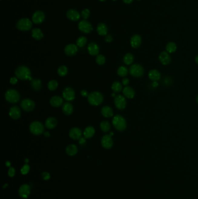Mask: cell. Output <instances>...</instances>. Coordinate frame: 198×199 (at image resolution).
<instances>
[{
	"label": "cell",
	"instance_id": "obj_1",
	"mask_svg": "<svg viewBox=\"0 0 198 199\" xmlns=\"http://www.w3.org/2000/svg\"><path fill=\"white\" fill-rule=\"evenodd\" d=\"M15 74L17 78L21 80H30V81L33 79L31 77V71L30 69L25 66H20L18 67L15 72Z\"/></svg>",
	"mask_w": 198,
	"mask_h": 199
},
{
	"label": "cell",
	"instance_id": "obj_2",
	"mask_svg": "<svg viewBox=\"0 0 198 199\" xmlns=\"http://www.w3.org/2000/svg\"><path fill=\"white\" fill-rule=\"evenodd\" d=\"M113 126L119 131H124L127 128L126 121L123 116L120 115H116L112 120Z\"/></svg>",
	"mask_w": 198,
	"mask_h": 199
},
{
	"label": "cell",
	"instance_id": "obj_3",
	"mask_svg": "<svg viewBox=\"0 0 198 199\" xmlns=\"http://www.w3.org/2000/svg\"><path fill=\"white\" fill-rule=\"evenodd\" d=\"M104 101L103 95L98 92H94L89 94L88 96V103L94 106H98Z\"/></svg>",
	"mask_w": 198,
	"mask_h": 199
},
{
	"label": "cell",
	"instance_id": "obj_4",
	"mask_svg": "<svg viewBox=\"0 0 198 199\" xmlns=\"http://www.w3.org/2000/svg\"><path fill=\"white\" fill-rule=\"evenodd\" d=\"M29 129L32 134L35 135H40L44 131V126L40 122L34 121L30 123Z\"/></svg>",
	"mask_w": 198,
	"mask_h": 199
},
{
	"label": "cell",
	"instance_id": "obj_5",
	"mask_svg": "<svg viewBox=\"0 0 198 199\" xmlns=\"http://www.w3.org/2000/svg\"><path fill=\"white\" fill-rule=\"evenodd\" d=\"M33 23L28 18H21L16 23V28L21 31H28L32 28Z\"/></svg>",
	"mask_w": 198,
	"mask_h": 199
},
{
	"label": "cell",
	"instance_id": "obj_6",
	"mask_svg": "<svg viewBox=\"0 0 198 199\" xmlns=\"http://www.w3.org/2000/svg\"><path fill=\"white\" fill-rule=\"evenodd\" d=\"M6 100L11 103H16L20 100V94L15 89H9L5 94Z\"/></svg>",
	"mask_w": 198,
	"mask_h": 199
},
{
	"label": "cell",
	"instance_id": "obj_7",
	"mask_svg": "<svg viewBox=\"0 0 198 199\" xmlns=\"http://www.w3.org/2000/svg\"><path fill=\"white\" fill-rule=\"evenodd\" d=\"M130 73L135 78H141L144 73V69L140 64H133L130 68Z\"/></svg>",
	"mask_w": 198,
	"mask_h": 199
},
{
	"label": "cell",
	"instance_id": "obj_8",
	"mask_svg": "<svg viewBox=\"0 0 198 199\" xmlns=\"http://www.w3.org/2000/svg\"><path fill=\"white\" fill-rule=\"evenodd\" d=\"M78 28L81 32L84 33H90L93 30L91 24L85 19H83L79 22Z\"/></svg>",
	"mask_w": 198,
	"mask_h": 199
},
{
	"label": "cell",
	"instance_id": "obj_9",
	"mask_svg": "<svg viewBox=\"0 0 198 199\" xmlns=\"http://www.w3.org/2000/svg\"><path fill=\"white\" fill-rule=\"evenodd\" d=\"M114 103L115 106L118 110H123L126 107L127 101L125 97H123V96L117 95L114 97Z\"/></svg>",
	"mask_w": 198,
	"mask_h": 199
},
{
	"label": "cell",
	"instance_id": "obj_10",
	"mask_svg": "<svg viewBox=\"0 0 198 199\" xmlns=\"http://www.w3.org/2000/svg\"><path fill=\"white\" fill-rule=\"evenodd\" d=\"M21 106L24 111L30 112L35 109V103L32 100L26 99L21 101Z\"/></svg>",
	"mask_w": 198,
	"mask_h": 199
},
{
	"label": "cell",
	"instance_id": "obj_11",
	"mask_svg": "<svg viewBox=\"0 0 198 199\" xmlns=\"http://www.w3.org/2000/svg\"><path fill=\"white\" fill-rule=\"evenodd\" d=\"M102 146L106 149H110L112 147L113 141L112 136L110 135H105L101 139Z\"/></svg>",
	"mask_w": 198,
	"mask_h": 199
},
{
	"label": "cell",
	"instance_id": "obj_12",
	"mask_svg": "<svg viewBox=\"0 0 198 199\" xmlns=\"http://www.w3.org/2000/svg\"><path fill=\"white\" fill-rule=\"evenodd\" d=\"M45 16L41 11H37L32 16V22L35 24H41L44 21Z\"/></svg>",
	"mask_w": 198,
	"mask_h": 199
},
{
	"label": "cell",
	"instance_id": "obj_13",
	"mask_svg": "<svg viewBox=\"0 0 198 199\" xmlns=\"http://www.w3.org/2000/svg\"><path fill=\"white\" fill-rule=\"evenodd\" d=\"M62 95L64 97V99L66 101H73L75 99V92L74 90L69 87H66L64 89L62 92Z\"/></svg>",
	"mask_w": 198,
	"mask_h": 199
},
{
	"label": "cell",
	"instance_id": "obj_14",
	"mask_svg": "<svg viewBox=\"0 0 198 199\" xmlns=\"http://www.w3.org/2000/svg\"><path fill=\"white\" fill-rule=\"evenodd\" d=\"M31 192V187L28 184H23L19 189V195L23 199H27Z\"/></svg>",
	"mask_w": 198,
	"mask_h": 199
},
{
	"label": "cell",
	"instance_id": "obj_15",
	"mask_svg": "<svg viewBox=\"0 0 198 199\" xmlns=\"http://www.w3.org/2000/svg\"><path fill=\"white\" fill-rule=\"evenodd\" d=\"M64 53L68 56H73L78 52V46L74 44H70L67 45L64 49Z\"/></svg>",
	"mask_w": 198,
	"mask_h": 199
},
{
	"label": "cell",
	"instance_id": "obj_16",
	"mask_svg": "<svg viewBox=\"0 0 198 199\" xmlns=\"http://www.w3.org/2000/svg\"><path fill=\"white\" fill-rule=\"evenodd\" d=\"M67 18L71 21H78L80 18V15L78 11L74 9H70L66 12Z\"/></svg>",
	"mask_w": 198,
	"mask_h": 199
},
{
	"label": "cell",
	"instance_id": "obj_17",
	"mask_svg": "<svg viewBox=\"0 0 198 199\" xmlns=\"http://www.w3.org/2000/svg\"><path fill=\"white\" fill-rule=\"evenodd\" d=\"M69 135L71 139L73 140H78L81 137L82 131L78 128L74 127L71 129Z\"/></svg>",
	"mask_w": 198,
	"mask_h": 199
},
{
	"label": "cell",
	"instance_id": "obj_18",
	"mask_svg": "<svg viewBox=\"0 0 198 199\" xmlns=\"http://www.w3.org/2000/svg\"><path fill=\"white\" fill-rule=\"evenodd\" d=\"M160 62L164 65H167L171 62V57L169 52L167 51H162L159 56Z\"/></svg>",
	"mask_w": 198,
	"mask_h": 199
},
{
	"label": "cell",
	"instance_id": "obj_19",
	"mask_svg": "<svg viewBox=\"0 0 198 199\" xmlns=\"http://www.w3.org/2000/svg\"><path fill=\"white\" fill-rule=\"evenodd\" d=\"M9 116L13 120H18L21 118V111L20 108L17 106L11 107L9 110Z\"/></svg>",
	"mask_w": 198,
	"mask_h": 199
},
{
	"label": "cell",
	"instance_id": "obj_20",
	"mask_svg": "<svg viewBox=\"0 0 198 199\" xmlns=\"http://www.w3.org/2000/svg\"><path fill=\"white\" fill-rule=\"evenodd\" d=\"M142 43V38L139 35H134L131 37L130 40V44L133 48L137 49L138 48Z\"/></svg>",
	"mask_w": 198,
	"mask_h": 199
},
{
	"label": "cell",
	"instance_id": "obj_21",
	"mask_svg": "<svg viewBox=\"0 0 198 199\" xmlns=\"http://www.w3.org/2000/svg\"><path fill=\"white\" fill-rule=\"evenodd\" d=\"M88 51L91 56H98L99 52V46L95 43H90L88 46Z\"/></svg>",
	"mask_w": 198,
	"mask_h": 199
},
{
	"label": "cell",
	"instance_id": "obj_22",
	"mask_svg": "<svg viewBox=\"0 0 198 199\" xmlns=\"http://www.w3.org/2000/svg\"><path fill=\"white\" fill-rule=\"evenodd\" d=\"M63 104V99L60 96H55L50 99V104L54 107H61Z\"/></svg>",
	"mask_w": 198,
	"mask_h": 199
},
{
	"label": "cell",
	"instance_id": "obj_23",
	"mask_svg": "<svg viewBox=\"0 0 198 199\" xmlns=\"http://www.w3.org/2000/svg\"><path fill=\"white\" fill-rule=\"evenodd\" d=\"M123 93L126 97L130 99H133L135 94L134 90L130 86H126L123 90Z\"/></svg>",
	"mask_w": 198,
	"mask_h": 199
},
{
	"label": "cell",
	"instance_id": "obj_24",
	"mask_svg": "<svg viewBox=\"0 0 198 199\" xmlns=\"http://www.w3.org/2000/svg\"><path fill=\"white\" fill-rule=\"evenodd\" d=\"M58 123L57 119L54 117H49L45 121V127L48 129H52L55 128Z\"/></svg>",
	"mask_w": 198,
	"mask_h": 199
},
{
	"label": "cell",
	"instance_id": "obj_25",
	"mask_svg": "<svg viewBox=\"0 0 198 199\" xmlns=\"http://www.w3.org/2000/svg\"><path fill=\"white\" fill-rule=\"evenodd\" d=\"M108 29L106 24L104 23H100L97 28V31L98 34L100 36H106L107 35Z\"/></svg>",
	"mask_w": 198,
	"mask_h": 199
},
{
	"label": "cell",
	"instance_id": "obj_26",
	"mask_svg": "<svg viewBox=\"0 0 198 199\" xmlns=\"http://www.w3.org/2000/svg\"><path fill=\"white\" fill-rule=\"evenodd\" d=\"M149 78L153 82H157L159 80H160L161 75L160 72L157 70L156 69H152L148 73Z\"/></svg>",
	"mask_w": 198,
	"mask_h": 199
},
{
	"label": "cell",
	"instance_id": "obj_27",
	"mask_svg": "<svg viewBox=\"0 0 198 199\" xmlns=\"http://www.w3.org/2000/svg\"><path fill=\"white\" fill-rule=\"evenodd\" d=\"M31 36L36 40H40L44 37L43 32L40 29L38 28H34L32 30Z\"/></svg>",
	"mask_w": 198,
	"mask_h": 199
},
{
	"label": "cell",
	"instance_id": "obj_28",
	"mask_svg": "<svg viewBox=\"0 0 198 199\" xmlns=\"http://www.w3.org/2000/svg\"><path fill=\"white\" fill-rule=\"evenodd\" d=\"M62 111L66 115H70L73 112V106L70 103H65L62 106Z\"/></svg>",
	"mask_w": 198,
	"mask_h": 199
},
{
	"label": "cell",
	"instance_id": "obj_29",
	"mask_svg": "<svg viewBox=\"0 0 198 199\" xmlns=\"http://www.w3.org/2000/svg\"><path fill=\"white\" fill-rule=\"evenodd\" d=\"M30 84L31 87L35 90V91H39L41 87H42V83L40 79H33L31 80Z\"/></svg>",
	"mask_w": 198,
	"mask_h": 199
},
{
	"label": "cell",
	"instance_id": "obj_30",
	"mask_svg": "<svg viewBox=\"0 0 198 199\" xmlns=\"http://www.w3.org/2000/svg\"><path fill=\"white\" fill-rule=\"evenodd\" d=\"M66 152L69 156H73L78 153V147L74 144H70L66 148Z\"/></svg>",
	"mask_w": 198,
	"mask_h": 199
},
{
	"label": "cell",
	"instance_id": "obj_31",
	"mask_svg": "<svg viewBox=\"0 0 198 199\" xmlns=\"http://www.w3.org/2000/svg\"><path fill=\"white\" fill-rule=\"evenodd\" d=\"M101 114L105 118H111L113 116V110L109 106H105L101 110Z\"/></svg>",
	"mask_w": 198,
	"mask_h": 199
},
{
	"label": "cell",
	"instance_id": "obj_32",
	"mask_svg": "<svg viewBox=\"0 0 198 199\" xmlns=\"http://www.w3.org/2000/svg\"><path fill=\"white\" fill-rule=\"evenodd\" d=\"M95 130L94 127L89 126L85 128L84 131V136L85 139H90L94 135Z\"/></svg>",
	"mask_w": 198,
	"mask_h": 199
},
{
	"label": "cell",
	"instance_id": "obj_33",
	"mask_svg": "<svg viewBox=\"0 0 198 199\" xmlns=\"http://www.w3.org/2000/svg\"><path fill=\"white\" fill-rule=\"evenodd\" d=\"M177 47L176 44L174 42H169L167 43L166 46V51L169 53H173L176 51Z\"/></svg>",
	"mask_w": 198,
	"mask_h": 199
},
{
	"label": "cell",
	"instance_id": "obj_34",
	"mask_svg": "<svg viewBox=\"0 0 198 199\" xmlns=\"http://www.w3.org/2000/svg\"><path fill=\"white\" fill-rule=\"evenodd\" d=\"M134 56L131 53L126 54L123 58V61L126 65H131L134 62Z\"/></svg>",
	"mask_w": 198,
	"mask_h": 199
},
{
	"label": "cell",
	"instance_id": "obj_35",
	"mask_svg": "<svg viewBox=\"0 0 198 199\" xmlns=\"http://www.w3.org/2000/svg\"><path fill=\"white\" fill-rule=\"evenodd\" d=\"M100 128L104 132H107L111 129V124L108 121H102L100 124Z\"/></svg>",
	"mask_w": 198,
	"mask_h": 199
},
{
	"label": "cell",
	"instance_id": "obj_36",
	"mask_svg": "<svg viewBox=\"0 0 198 199\" xmlns=\"http://www.w3.org/2000/svg\"><path fill=\"white\" fill-rule=\"evenodd\" d=\"M112 89L114 93H120L122 90V85L119 82L116 81L112 86Z\"/></svg>",
	"mask_w": 198,
	"mask_h": 199
},
{
	"label": "cell",
	"instance_id": "obj_37",
	"mask_svg": "<svg viewBox=\"0 0 198 199\" xmlns=\"http://www.w3.org/2000/svg\"><path fill=\"white\" fill-rule=\"evenodd\" d=\"M68 72V69L67 68V67L64 65H62L61 66L58 68V73L60 76H65Z\"/></svg>",
	"mask_w": 198,
	"mask_h": 199
},
{
	"label": "cell",
	"instance_id": "obj_38",
	"mask_svg": "<svg viewBox=\"0 0 198 199\" xmlns=\"http://www.w3.org/2000/svg\"><path fill=\"white\" fill-rule=\"evenodd\" d=\"M87 43V39L84 36H81L78 37L76 41L77 46L79 47H83Z\"/></svg>",
	"mask_w": 198,
	"mask_h": 199
},
{
	"label": "cell",
	"instance_id": "obj_39",
	"mask_svg": "<svg viewBox=\"0 0 198 199\" xmlns=\"http://www.w3.org/2000/svg\"><path fill=\"white\" fill-rule=\"evenodd\" d=\"M117 73L119 76L125 77L127 75L128 69L125 66H120L117 69Z\"/></svg>",
	"mask_w": 198,
	"mask_h": 199
},
{
	"label": "cell",
	"instance_id": "obj_40",
	"mask_svg": "<svg viewBox=\"0 0 198 199\" xmlns=\"http://www.w3.org/2000/svg\"><path fill=\"white\" fill-rule=\"evenodd\" d=\"M58 86V83L55 80H50L48 83V88L51 91H54L56 90Z\"/></svg>",
	"mask_w": 198,
	"mask_h": 199
},
{
	"label": "cell",
	"instance_id": "obj_41",
	"mask_svg": "<svg viewBox=\"0 0 198 199\" xmlns=\"http://www.w3.org/2000/svg\"><path fill=\"white\" fill-rule=\"evenodd\" d=\"M106 62V59L105 57H104L103 55H98L97 57L96 58V62L99 65H102L105 63Z\"/></svg>",
	"mask_w": 198,
	"mask_h": 199
},
{
	"label": "cell",
	"instance_id": "obj_42",
	"mask_svg": "<svg viewBox=\"0 0 198 199\" xmlns=\"http://www.w3.org/2000/svg\"><path fill=\"white\" fill-rule=\"evenodd\" d=\"M81 17L84 19L86 20L87 19H88L90 15V11L88 9H87V8H85L82 11H81Z\"/></svg>",
	"mask_w": 198,
	"mask_h": 199
},
{
	"label": "cell",
	"instance_id": "obj_43",
	"mask_svg": "<svg viewBox=\"0 0 198 199\" xmlns=\"http://www.w3.org/2000/svg\"><path fill=\"white\" fill-rule=\"evenodd\" d=\"M30 167L28 165V164H25L23 166V167L21 168V174L23 175H26L27 174H28V172L30 171Z\"/></svg>",
	"mask_w": 198,
	"mask_h": 199
},
{
	"label": "cell",
	"instance_id": "obj_44",
	"mask_svg": "<svg viewBox=\"0 0 198 199\" xmlns=\"http://www.w3.org/2000/svg\"><path fill=\"white\" fill-rule=\"evenodd\" d=\"M8 176L11 178L14 177L15 175V169L14 167H10L9 170H8Z\"/></svg>",
	"mask_w": 198,
	"mask_h": 199
},
{
	"label": "cell",
	"instance_id": "obj_45",
	"mask_svg": "<svg viewBox=\"0 0 198 199\" xmlns=\"http://www.w3.org/2000/svg\"><path fill=\"white\" fill-rule=\"evenodd\" d=\"M41 176H42V178H43V179L45 180H48L51 178L50 174L48 172H43L41 174Z\"/></svg>",
	"mask_w": 198,
	"mask_h": 199
},
{
	"label": "cell",
	"instance_id": "obj_46",
	"mask_svg": "<svg viewBox=\"0 0 198 199\" xmlns=\"http://www.w3.org/2000/svg\"><path fill=\"white\" fill-rule=\"evenodd\" d=\"M105 42H107V43H111V42H112L113 38H112V37L111 36V35H106L105 36Z\"/></svg>",
	"mask_w": 198,
	"mask_h": 199
},
{
	"label": "cell",
	"instance_id": "obj_47",
	"mask_svg": "<svg viewBox=\"0 0 198 199\" xmlns=\"http://www.w3.org/2000/svg\"><path fill=\"white\" fill-rule=\"evenodd\" d=\"M17 82H18V79L15 78V77L11 78L10 79V83L12 85H15V84H16Z\"/></svg>",
	"mask_w": 198,
	"mask_h": 199
},
{
	"label": "cell",
	"instance_id": "obj_48",
	"mask_svg": "<svg viewBox=\"0 0 198 199\" xmlns=\"http://www.w3.org/2000/svg\"><path fill=\"white\" fill-rule=\"evenodd\" d=\"M122 83H123V85L127 86L129 84V80H128V79L126 78H123V79L122 80Z\"/></svg>",
	"mask_w": 198,
	"mask_h": 199
},
{
	"label": "cell",
	"instance_id": "obj_49",
	"mask_svg": "<svg viewBox=\"0 0 198 199\" xmlns=\"http://www.w3.org/2000/svg\"><path fill=\"white\" fill-rule=\"evenodd\" d=\"M81 96H82L83 97H88V95H89L88 92H87V90H81Z\"/></svg>",
	"mask_w": 198,
	"mask_h": 199
},
{
	"label": "cell",
	"instance_id": "obj_50",
	"mask_svg": "<svg viewBox=\"0 0 198 199\" xmlns=\"http://www.w3.org/2000/svg\"><path fill=\"white\" fill-rule=\"evenodd\" d=\"M123 1L125 4H131V2H133L134 1V0H123Z\"/></svg>",
	"mask_w": 198,
	"mask_h": 199
},
{
	"label": "cell",
	"instance_id": "obj_51",
	"mask_svg": "<svg viewBox=\"0 0 198 199\" xmlns=\"http://www.w3.org/2000/svg\"><path fill=\"white\" fill-rule=\"evenodd\" d=\"M85 142V139H84L83 137H81L80 139H79V143L80 144H83Z\"/></svg>",
	"mask_w": 198,
	"mask_h": 199
},
{
	"label": "cell",
	"instance_id": "obj_52",
	"mask_svg": "<svg viewBox=\"0 0 198 199\" xmlns=\"http://www.w3.org/2000/svg\"><path fill=\"white\" fill-rule=\"evenodd\" d=\"M152 86H153V87H156L158 86V83H157V82H153L152 83Z\"/></svg>",
	"mask_w": 198,
	"mask_h": 199
},
{
	"label": "cell",
	"instance_id": "obj_53",
	"mask_svg": "<svg viewBox=\"0 0 198 199\" xmlns=\"http://www.w3.org/2000/svg\"><path fill=\"white\" fill-rule=\"evenodd\" d=\"M44 135L46 137H50V133L48 132H45L44 133Z\"/></svg>",
	"mask_w": 198,
	"mask_h": 199
},
{
	"label": "cell",
	"instance_id": "obj_54",
	"mask_svg": "<svg viewBox=\"0 0 198 199\" xmlns=\"http://www.w3.org/2000/svg\"><path fill=\"white\" fill-rule=\"evenodd\" d=\"M5 164H6V165H7V167H9L11 166V163H10L9 161H7Z\"/></svg>",
	"mask_w": 198,
	"mask_h": 199
},
{
	"label": "cell",
	"instance_id": "obj_55",
	"mask_svg": "<svg viewBox=\"0 0 198 199\" xmlns=\"http://www.w3.org/2000/svg\"><path fill=\"white\" fill-rule=\"evenodd\" d=\"M195 62L196 64H198V56L195 57Z\"/></svg>",
	"mask_w": 198,
	"mask_h": 199
},
{
	"label": "cell",
	"instance_id": "obj_56",
	"mask_svg": "<svg viewBox=\"0 0 198 199\" xmlns=\"http://www.w3.org/2000/svg\"><path fill=\"white\" fill-rule=\"evenodd\" d=\"M25 163H28L29 160H28V158H26V159H25Z\"/></svg>",
	"mask_w": 198,
	"mask_h": 199
},
{
	"label": "cell",
	"instance_id": "obj_57",
	"mask_svg": "<svg viewBox=\"0 0 198 199\" xmlns=\"http://www.w3.org/2000/svg\"><path fill=\"white\" fill-rule=\"evenodd\" d=\"M8 185V184H5V185H4V186H3V188H4H4H5L6 187H7Z\"/></svg>",
	"mask_w": 198,
	"mask_h": 199
},
{
	"label": "cell",
	"instance_id": "obj_58",
	"mask_svg": "<svg viewBox=\"0 0 198 199\" xmlns=\"http://www.w3.org/2000/svg\"><path fill=\"white\" fill-rule=\"evenodd\" d=\"M112 97H116V96H115V94H114V93H113V94H112Z\"/></svg>",
	"mask_w": 198,
	"mask_h": 199
},
{
	"label": "cell",
	"instance_id": "obj_59",
	"mask_svg": "<svg viewBox=\"0 0 198 199\" xmlns=\"http://www.w3.org/2000/svg\"><path fill=\"white\" fill-rule=\"evenodd\" d=\"M110 135L111 136H113V133H112V132H111V133H110Z\"/></svg>",
	"mask_w": 198,
	"mask_h": 199
},
{
	"label": "cell",
	"instance_id": "obj_60",
	"mask_svg": "<svg viewBox=\"0 0 198 199\" xmlns=\"http://www.w3.org/2000/svg\"><path fill=\"white\" fill-rule=\"evenodd\" d=\"M100 1H101V2H104V1H105L106 0H99Z\"/></svg>",
	"mask_w": 198,
	"mask_h": 199
},
{
	"label": "cell",
	"instance_id": "obj_61",
	"mask_svg": "<svg viewBox=\"0 0 198 199\" xmlns=\"http://www.w3.org/2000/svg\"><path fill=\"white\" fill-rule=\"evenodd\" d=\"M196 101H197V103H198V96H197V97H196Z\"/></svg>",
	"mask_w": 198,
	"mask_h": 199
},
{
	"label": "cell",
	"instance_id": "obj_62",
	"mask_svg": "<svg viewBox=\"0 0 198 199\" xmlns=\"http://www.w3.org/2000/svg\"><path fill=\"white\" fill-rule=\"evenodd\" d=\"M113 1H117V0H113Z\"/></svg>",
	"mask_w": 198,
	"mask_h": 199
},
{
	"label": "cell",
	"instance_id": "obj_63",
	"mask_svg": "<svg viewBox=\"0 0 198 199\" xmlns=\"http://www.w3.org/2000/svg\"><path fill=\"white\" fill-rule=\"evenodd\" d=\"M137 1H141V0H137Z\"/></svg>",
	"mask_w": 198,
	"mask_h": 199
}]
</instances>
